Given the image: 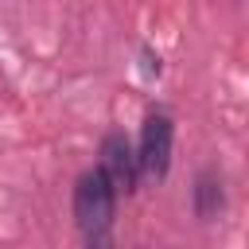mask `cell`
<instances>
[{
    "label": "cell",
    "mask_w": 249,
    "mask_h": 249,
    "mask_svg": "<svg viewBox=\"0 0 249 249\" xmlns=\"http://www.w3.org/2000/svg\"><path fill=\"white\" fill-rule=\"evenodd\" d=\"M222 206H226L222 179H218L214 171H202V175L195 179V214H198L202 222H214V218L222 214Z\"/></svg>",
    "instance_id": "obj_4"
},
{
    "label": "cell",
    "mask_w": 249,
    "mask_h": 249,
    "mask_svg": "<svg viewBox=\"0 0 249 249\" xmlns=\"http://www.w3.org/2000/svg\"><path fill=\"white\" fill-rule=\"evenodd\" d=\"M171 144H175V124L171 113L152 109L140 124V144H136V167L140 179H163L171 167Z\"/></svg>",
    "instance_id": "obj_2"
},
{
    "label": "cell",
    "mask_w": 249,
    "mask_h": 249,
    "mask_svg": "<svg viewBox=\"0 0 249 249\" xmlns=\"http://www.w3.org/2000/svg\"><path fill=\"white\" fill-rule=\"evenodd\" d=\"M117 214V187L101 167H89L74 183V222L89 245H105Z\"/></svg>",
    "instance_id": "obj_1"
},
{
    "label": "cell",
    "mask_w": 249,
    "mask_h": 249,
    "mask_svg": "<svg viewBox=\"0 0 249 249\" xmlns=\"http://www.w3.org/2000/svg\"><path fill=\"white\" fill-rule=\"evenodd\" d=\"M109 183L117 187V195H132L140 187V167H136V148L128 144L124 132H109L101 140V163H97Z\"/></svg>",
    "instance_id": "obj_3"
}]
</instances>
